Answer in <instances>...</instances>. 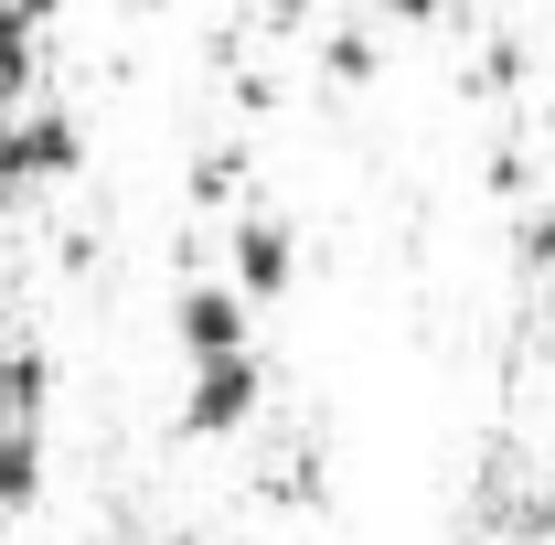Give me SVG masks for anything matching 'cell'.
Instances as JSON below:
<instances>
[{"label": "cell", "mask_w": 555, "mask_h": 545, "mask_svg": "<svg viewBox=\"0 0 555 545\" xmlns=\"http://www.w3.org/2000/svg\"><path fill=\"white\" fill-rule=\"evenodd\" d=\"M86 172V118L75 107H22L11 129H0V204H33V193H54Z\"/></svg>", "instance_id": "obj_1"}, {"label": "cell", "mask_w": 555, "mask_h": 545, "mask_svg": "<svg viewBox=\"0 0 555 545\" xmlns=\"http://www.w3.org/2000/svg\"><path fill=\"white\" fill-rule=\"evenodd\" d=\"M257 407H268L257 342H246V353H214V364H193V385H182V439H246Z\"/></svg>", "instance_id": "obj_2"}, {"label": "cell", "mask_w": 555, "mask_h": 545, "mask_svg": "<svg viewBox=\"0 0 555 545\" xmlns=\"http://www.w3.org/2000/svg\"><path fill=\"white\" fill-rule=\"evenodd\" d=\"M224 289H235L246 310L299 289V236H288V214H235V225H224Z\"/></svg>", "instance_id": "obj_3"}, {"label": "cell", "mask_w": 555, "mask_h": 545, "mask_svg": "<svg viewBox=\"0 0 555 545\" xmlns=\"http://www.w3.org/2000/svg\"><path fill=\"white\" fill-rule=\"evenodd\" d=\"M246 300L224 289V278H182L171 289V342H182V364H214V353H246Z\"/></svg>", "instance_id": "obj_4"}, {"label": "cell", "mask_w": 555, "mask_h": 545, "mask_svg": "<svg viewBox=\"0 0 555 545\" xmlns=\"http://www.w3.org/2000/svg\"><path fill=\"white\" fill-rule=\"evenodd\" d=\"M0 428H54V353L43 342L0 353Z\"/></svg>", "instance_id": "obj_5"}, {"label": "cell", "mask_w": 555, "mask_h": 545, "mask_svg": "<svg viewBox=\"0 0 555 545\" xmlns=\"http://www.w3.org/2000/svg\"><path fill=\"white\" fill-rule=\"evenodd\" d=\"M43 471H54V428H0V524L43 503Z\"/></svg>", "instance_id": "obj_6"}, {"label": "cell", "mask_w": 555, "mask_h": 545, "mask_svg": "<svg viewBox=\"0 0 555 545\" xmlns=\"http://www.w3.org/2000/svg\"><path fill=\"white\" fill-rule=\"evenodd\" d=\"M321 65H332V86H374V65H385V43H374L363 22H343V33L321 43Z\"/></svg>", "instance_id": "obj_7"}, {"label": "cell", "mask_w": 555, "mask_h": 545, "mask_svg": "<svg viewBox=\"0 0 555 545\" xmlns=\"http://www.w3.org/2000/svg\"><path fill=\"white\" fill-rule=\"evenodd\" d=\"M33 86V33L11 22V0H0V97H22Z\"/></svg>", "instance_id": "obj_8"}, {"label": "cell", "mask_w": 555, "mask_h": 545, "mask_svg": "<svg viewBox=\"0 0 555 545\" xmlns=\"http://www.w3.org/2000/svg\"><path fill=\"white\" fill-rule=\"evenodd\" d=\"M449 11H460V0H385V22H396V33H438Z\"/></svg>", "instance_id": "obj_9"}, {"label": "cell", "mask_w": 555, "mask_h": 545, "mask_svg": "<svg viewBox=\"0 0 555 545\" xmlns=\"http://www.w3.org/2000/svg\"><path fill=\"white\" fill-rule=\"evenodd\" d=\"M54 11H65V0H11V22H22V33H43Z\"/></svg>", "instance_id": "obj_10"}]
</instances>
